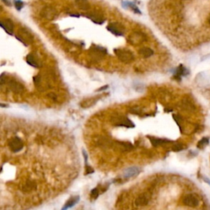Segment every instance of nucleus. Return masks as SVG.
<instances>
[{
    "label": "nucleus",
    "mask_w": 210,
    "mask_h": 210,
    "mask_svg": "<svg viewBox=\"0 0 210 210\" xmlns=\"http://www.w3.org/2000/svg\"><path fill=\"white\" fill-rule=\"evenodd\" d=\"M114 52L116 53V57L123 63H129L134 60V55L130 51L121 49V48H115Z\"/></svg>",
    "instance_id": "f257e3e1"
},
{
    "label": "nucleus",
    "mask_w": 210,
    "mask_h": 210,
    "mask_svg": "<svg viewBox=\"0 0 210 210\" xmlns=\"http://www.w3.org/2000/svg\"><path fill=\"white\" fill-rule=\"evenodd\" d=\"M107 30L116 36H122L124 35V27L120 23H110L107 26Z\"/></svg>",
    "instance_id": "f03ea898"
},
{
    "label": "nucleus",
    "mask_w": 210,
    "mask_h": 210,
    "mask_svg": "<svg viewBox=\"0 0 210 210\" xmlns=\"http://www.w3.org/2000/svg\"><path fill=\"white\" fill-rule=\"evenodd\" d=\"M145 39H146V36H145L144 34L141 33V32H134L132 35H130L128 41L132 44L137 45V44H139L142 42H144L145 40Z\"/></svg>",
    "instance_id": "7ed1b4c3"
},
{
    "label": "nucleus",
    "mask_w": 210,
    "mask_h": 210,
    "mask_svg": "<svg viewBox=\"0 0 210 210\" xmlns=\"http://www.w3.org/2000/svg\"><path fill=\"white\" fill-rule=\"evenodd\" d=\"M16 38L19 41H21L25 46H27L28 44L31 42L32 40H33L32 36L29 32L25 31V30H21V31H19V35H17Z\"/></svg>",
    "instance_id": "20e7f679"
},
{
    "label": "nucleus",
    "mask_w": 210,
    "mask_h": 210,
    "mask_svg": "<svg viewBox=\"0 0 210 210\" xmlns=\"http://www.w3.org/2000/svg\"><path fill=\"white\" fill-rule=\"evenodd\" d=\"M183 204L188 207L195 208L197 207L199 204H200V200L199 198L195 195L190 194V195H185L184 199H183Z\"/></svg>",
    "instance_id": "39448f33"
},
{
    "label": "nucleus",
    "mask_w": 210,
    "mask_h": 210,
    "mask_svg": "<svg viewBox=\"0 0 210 210\" xmlns=\"http://www.w3.org/2000/svg\"><path fill=\"white\" fill-rule=\"evenodd\" d=\"M8 145H9V148L11 149V150L14 153L21 151L23 149V146H24L21 139L20 138H18V137H14V138L11 139Z\"/></svg>",
    "instance_id": "423d86ee"
},
{
    "label": "nucleus",
    "mask_w": 210,
    "mask_h": 210,
    "mask_svg": "<svg viewBox=\"0 0 210 210\" xmlns=\"http://www.w3.org/2000/svg\"><path fill=\"white\" fill-rule=\"evenodd\" d=\"M41 16L47 20H53L57 17V11L51 7H45L41 11Z\"/></svg>",
    "instance_id": "0eeeda50"
},
{
    "label": "nucleus",
    "mask_w": 210,
    "mask_h": 210,
    "mask_svg": "<svg viewBox=\"0 0 210 210\" xmlns=\"http://www.w3.org/2000/svg\"><path fill=\"white\" fill-rule=\"evenodd\" d=\"M0 25L1 27L3 28V30L10 36H13V30H14V24H13V21L11 19H3V20L1 21L0 22Z\"/></svg>",
    "instance_id": "6e6552de"
},
{
    "label": "nucleus",
    "mask_w": 210,
    "mask_h": 210,
    "mask_svg": "<svg viewBox=\"0 0 210 210\" xmlns=\"http://www.w3.org/2000/svg\"><path fill=\"white\" fill-rule=\"evenodd\" d=\"M141 169L138 167H130L125 170L123 172V176L125 178H132L138 176L140 173Z\"/></svg>",
    "instance_id": "1a4fd4ad"
},
{
    "label": "nucleus",
    "mask_w": 210,
    "mask_h": 210,
    "mask_svg": "<svg viewBox=\"0 0 210 210\" xmlns=\"http://www.w3.org/2000/svg\"><path fill=\"white\" fill-rule=\"evenodd\" d=\"M122 8H125V9L131 8V9H132V10L136 13V14H139V15L142 14L141 11L139 10V8H138V7H137L134 3H132V2H130V1L123 2V3H122Z\"/></svg>",
    "instance_id": "9d476101"
},
{
    "label": "nucleus",
    "mask_w": 210,
    "mask_h": 210,
    "mask_svg": "<svg viewBox=\"0 0 210 210\" xmlns=\"http://www.w3.org/2000/svg\"><path fill=\"white\" fill-rule=\"evenodd\" d=\"M116 126L119 127H126L127 128H131V127H135V124L133 122L127 118V117H122V118H118V122L115 123Z\"/></svg>",
    "instance_id": "9b49d317"
},
{
    "label": "nucleus",
    "mask_w": 210,
    "mask_h": 210,
    "mask_svg": "<svg viewBox=\"0 0 210 210\" xmlns=\"http://www.w3.org/2000/svg\"><path fill=\"white\" fill-rule=\"evenodd\" d=\"M86 17L90 18L93 22H94L95 24H99V25H102L105 21L104 18L98 13H90L88 15H86Z\"/></svg>",
    "instance_id": "f8f14e48"
},
{
    "label": "nucleus",
    "mask_w": 210,
    "mask_h": 210,
    "mask_svg": "<svg viewBox=\"0 0 210 210\" xmlns=\"http://www.w3.org/2000/svg\"><path fill=\"white\" fill-rule=\"evenodd\" d=\"M79 200H80V196H78V195H77V196L71 197L67 201V203L65 204V205H64V207L62 209L65 210L67 209V208H70L71 207H73V206H75V205L79 202Z\"/></svg>",
    "instance_id": "ddd939ff"
},
{
    "label": "nucleus",
    "mask_w": 210,
    "mask_h": 210,
    "mask_svg": "<svg viewBox=\"0 0 210 210\" xmlns=\"http://www.w3.org/2000/svg\"><path fill=\"white\" fill-rule=\"evenodd\" d=\"M8 86H9V88H10L13 91L16 92V93H19V92L22 91V90H23L22 85H21L20 83H18L17 81H14V80H13V81H9Z\"/></svg>",
    "instance_id": "4468645a"
},
{
    "label": "nucleus",
    "mask_w": 210,
    "mask_h": 210,
    "mask_svg": "<svg viewBox=\"0 0 210 210\" xmlns=\"http://www.w3.org/2000/svg\"><path fill=\"white\" fill-rule=\"evenodd\" d=\"M76 6L80 9L83 11H87L90 8V4L88 0H75Z\"/></svg>",
    "instance_id": "2eb2a0df"
},
{
    "label": "nucleus",
    "mask_w": 210,
    "mask_h": 210,
    "mask_svg": "<svg viewBox=\"0 0 210 210\" xmlns=\"http://www.w3.org/2000/svg\"><path fill=\"white\" fill-rule=\"evenodd\" d=\"M147 137L149 138V140L152 143V144L154 146H158V145H160V144H163L170 142V140L166 139H160V138H156V137L154 136H149Z\"/></svg>",
    "instance_id": "dca6fc26"
},
{
    "label": "nucleus",
    "mask_w": 210,
    "mask_h": 210,
    "mask_svg": "<svg viewBox=\"0 0 210 210\" xmlns=\"http://www.w3.org/2000/svg\"><path fill=\"white\" fill-rule=\"evenodd\" d=\"M139 54L143 57V58H149V57H151V56L154 54V51H153L151 48L144 47V48H142L139 49Z\"/></svg>",
    "instance_id": "f3484780"
},
{
    "label": "nucleus",
    "mask_w": 210,
    "mask_h": 210,
    "mask_svg": "<svg viewBox=\"0 0 210 210\" xmlns=\"http://www.w3.org/2000/svg\"><path fill=\"white\" fill-rule=\"evenodd\" d=\"M148 202H149L148 197H146L145 195H140L136 200V205H137V206H144V205H146Z\"/></svg>",
    "instance_id": "a211bd4d"
},
{
    "label": "nucleus",
    "mask_w": 210,
    "mask_h": 210,
    "mask_svg": "<svg viewBox=\"0 0 210 210\" xmlns=\"http://www.w3.org/2000/svg\"><path fill=\"white\" fill-rule=\"evenodd\" d=\"M26 63L29 65L34 67H36V68L39 67L38 63L36 62V60L35 59V58H34V56L32 54H29V55L26 56Z\"/></svg>",
    "instance_id": "6ab92c4d"
},
{
    "label": "nucleus",
    "mask_w": 210,
    "mask_h": 210,
    "mask_svg": "<svg viewBox=\"0 0 210 210\" xmlns=\"http://www.w3.org/2000/svg\"><path fill=\"white\" fill-rule=\"evenodd\" d=\"M187 74V70L182 66V65H180V67L177 68V71H176V74H175V77L176 78L179 79L181 76H185Z\"/></svg>",
    "instance_id": "aec40b11"
},
{
    "label": "nucleus",
    "mask_w": 210,
    "mask_h": 210,
    "mask_svg": "<svg viewBox=\"0 0 210 210\" xmlns=\"http://www.w3.org/2000/svg\"><path fill=\"white\" fill-rule=\"evenodd\" d=\"M13 3H14V7L17 11H21L24 7V3L21 0H14Z\"/></svg>",
    "instance_id": "412c9836"
},
{
    "label": "nucleus",
    "mask_w": 210,
    "mask_h": 210,
    "mask_svg": "<svg viewBox=\"0 0 210 210\" xmlns=\"http://www.w3.org/2000/svg\"><path fill=\"white\" fill-rule=\"evenodd\" d=\"M208 138H203V139L198 143V147L200 148V149H202V148H204V147L208 144Z\"/></svg>",
    "instance_id": "4be33fe9"
},
{
    "label": "nucleus",
    "mask_w": 210,
    "mask_h": 210,
    "mask_svg": "<svg viewBox=\"0 0 210 210\" xmlns=\"http://www.w3.org/2000/svg\"><path fill=\"white\" fill-rule=\"evenodd\" d=\"M90 195H91V197H93L94 199H96L99 195V187H96L93 189L90 192Z\"/></svg>",
    "instance_id": "5701e85b"
},
{
    "label": "nucleus",
    "mask_w": 210,
    "mask_h": 210,
    "mask_svg": "<svg viewBox=\"0 0 210 210\" xmlns=\"http://www.w3.org/2000/svg\"><path fill=\"white\" fill-rule=\"evenodd\" d=\"M86 175H88V174H90V173H93V172H94V169L92 168V167H90L89 165H87V166H86Z\"/></svg>",
    "instance_id": "b1692460"
},
{
    "label": "nucleus",
    "mask_w": 210,
    "mask_h": 210,
    "mask_svg": "<svg viewBox=\"0 0 210 210\" xmlns=\"http://www.w3.org/2000/svg\"><path fill=\"white\" fill-rule=\"evenodd\" d=\"M83 156H84V159H85V164H86V166H87L88 164V155H87V154H86V152L85 151V150H83Z\"/></svg>",
    "instance_id": "393cba45"
},
{
    "label": "nucleus",
    "mask_w": 210,
    "mask_h": 210,
    "mask_svg": "<svg viewBox=\"0 0 210 210\" xmlns=\"http://www.w3.org/2000/svg\"><path fill=\"white\" fill-rule=\"evenodd\" d=\"M3 3H5L6 5L9 6V7H11L12 6V3H11V0H2Z\"/></svg>",
    "instance_id": "a878e982"
},
{
    "label": "nucleus",
    "mask_w": 210,
    "mask_h": 210,
    "mask_svg": "<svg viewBox=\"0 0 210 210\" xmlns=\"http://www.w3.org/2000/svg\"><path fill=\"white\" fill-rule=\"evenodd\" d=\"M109 88V86H103V87H101V88H99V90H98V91H102V90H107V89Z\"/></svg>",
    "instance_id": "bb28decb"
},
{
    "label": "nucleus",
    "mask_w": 210,
    "mask_h": 210,
    "mask_svg": "<svg viewBox=\"0 0 210 210\" xmlns=\"http://www.w3.org/2000/svg\"><path fill=\"white\" fill-rule=\"evenodd\" d=\"M4 75H5V73H3L1 75V85H3V84L4 83V78H3Z\"/></svg>",
    "instance_id": "cd10ccee"
},
{
    "label": "nucleus",
    "mask_w": 210,
    "mask_h": 210,
    "mask_svg": "<svg viewBox=\"0 0 210 210\" xmlns=\"http://www.w3.org/2000/svg\"><path fill=\"white\" fill-rule=\"evenodd\" d=\"M1 107H2V108H5V107H8V105H6V104H1Z\"/></svg>",
    "instance_id": "c85d7f7f"
},
{
    "label": "nucleus",
    "mask_w": 210,
    "mask_h": 210,
    "mask_svg": "<svg viewBox=\"0 0 210 210\" xmlns=\"http://www.w3.org/2000/svg\"><path fill=\"white\" fill-rule=\"evenodd\" d=\"M208 22H209V24H210V17H209V20H208Z\"/></svg>",
    "instance_id": "c756f323"
}]
</instances>
